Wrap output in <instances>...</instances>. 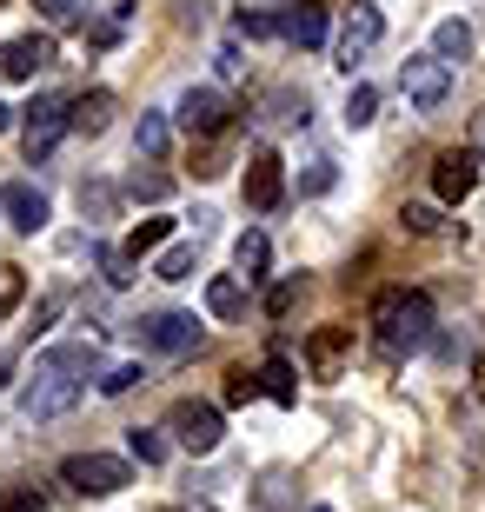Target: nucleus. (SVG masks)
<instances>
[{"mask_svg": "<svg viewBox=\"0 0 485 512\" xmlns=\"http://www.w3.org/2000/svg\"><path fill=\"white\" fill-rule=\"evenodd\" d=\"M87 366H94V346H54V353H40L27 386H20V413L27 419H60L80 399V373H87Z\"/></svg>", "mask_w": 485, "mask_h": 512, "instance_id": "1", "label": "nucleus"}, {"mask_svg": "<svg viewBox=\"0 0 485 512\" xmlns=\"http://www.w3.org/2000/svg\"><path fill=\"white\" fill-rule=\"evenodd\" d=\"M373 333L386 353H419L432 340V300L419 286H386L373 300Z\"/></svg>", "mask_w": 485, "mask_h": 512, "instance_id": "2", "label": "nucleus"}, {"mask_svg": "<svg viewBox=\"0 0 485 512\" xmlns=\"http://www.w3.org/2000/svg\"><path fill=\"white\" fill-rule=\"evenodd\" d=\"M167 433H173V446H187L193 459H206L226 439V419H220V406H206V399H180L167 413Z\"/></svg>", "mask_w": 485, "mask_h": 512, "instance_id": "3", "label": "nucleus"}, {"mask_svg": "<svg viewBox=\"0 0 485 512\" xmlns=\"http://www.w3.org/2000/svg\"><path fill=\"white\" fill-rule=\"evenodd\" d=\"M60 479H67L74 493H87V499H107V493H120V486L133 479V466L113 459V453H74L67 466H60Z\"/></svg>", "mask_w": 485, "mask_h": 512, "instance_id": "4", "label": "nucleus"}, {"mask_svg": "<svg viewBox=\"0 0 485 512\" xmlns=\"http://www.w3.org/2000/svg\"><path fill=\"white\" fill-rule=\"evenodd\" d=\"M379 40H386V14H379L373 0H353V7H346V20H339V67L353 74V67L373 54Z\"/></svg>", "mask_w": 485, "mask_h": 512, "instance_id": "5", "label": "nucleus"}, {"mask_svg": "<svg viewBox=\"0 0 485 512\" xmlns=\"http://www.w3.org/2000/svg\"><path fill=\"white\" fill-rule=\"evenodd\" d=\"M399 94L412 100V107H439V100L452 94V67L439 54H412V60H399Z\"/></svg>", "mask_w": 485, "mask_h": 512, "instance_id": "6", "label": "nucleus"}, {"mask_svg": "<svg viewBox=\"0 0 485 512\" xmlns=\"http://www.w3.org/2000/svg\"><path fill=\"white\" fill-rule=\"evenodd\" d=\"M67 133H74V120H67V100H34V107H27V127H20V147H27V160H47V153L60 147V140H67Z\"/></svg>", "mask_w": 485, "mask_h": 512, "instance_id": "7", "label": "nucleus"}, {"mask_svg": "<svg viewBox=\"0 0 485 512\" xmlns=\"http://www.w3.org/2000/svg\"><path fill=\"white\" fill-rule=\"evenodd\" d=\"M180 127H187L193 140H213V133L233 127V100H226L220 87H187V94H180Z\"/></svg>", "mask_w": 485, "mask_h": 512, "instance_id": "8", "label": "nucleus"}, {"mask_svg": "<svg viewBox=\"0 0 485 512\" xmlns=\"http://www.w3.org/2000/svg\"><path fill=\"white\" fill-rule=\"evenodd\" d=\"M140 340L153 346V353H167V360H187V353H200V320L193 313H153V320H140Z\"/></svg>", "mask_w": 485, "mask_h": 512, "instance_id": "9", "label": "nucleus"}, {"mask_svg": "<svg viewBox=\"0 0 485 512\" xmlns=\"http://www.w3.org/2000/svg\"><path fill=\"white\" fill-rule=\"evenodd\" d=\"M346 360H353V326H319L306 340V373L313 380H346Z\"/></svg>", "mask_w": 485, "mask_h": 512, "instance_id": "10", "label": "nucleus"}, {"mask_svg": "<svg viewBox=\"0 0 485 512\" xmlns=\"http://www.w3.org/2000/svg\"><path fill=\"white\" fill-rule=\"evenodd\" d=\"M280 200H286V167H280V153H273V147H260L253 160H246V207L273 213Z\"/></svg>", "mask_w": 485, "mask_h": 512, "instance_id": "11", "label": "nucleus"}, {"mask_svg": "<svg viewBox=\"0 0 485 512\" xmlns=\"http://www.w3.org/2000/svg\"><path fill=\"white\" fill-rule=\"evenodd\" d=\"M432 193H439V200H472V193H479V153L472 147L439 153V160H432Z\"/></svg>", "mask_w": 485, "mask_h": 512, "instance_id": "12", "label": "nucleus"}, {"mask_svg": "<svg viewBox=\"0 0 485 512\" xmlns=\"http://www.w3.org/2000/svg\"><path fill=\"white\" fill-rule=\"evenodd\" d=\"M40 67H54V34H20L0 47V80H34Z\"/></svg>", "mask_w": 485, "mask_h": 512, "instance_id": "13", "label": "nucleus"}, {"mask_svg": "<svg viewBox=\"0 0 485 512\" xmlns=\"http://www.w3.org/2000/svg\"><path fill=\"white\" fill-rule=\"evenodd\" d=\"M0 207H7V220H14L20 233H40V227H47V193L27 187V180H7V187H0Z\"/></svg>", "mask_w": 485, "mask_h": 512, "instance_id": "14", "label": "nucleus"}, {"mask_svg": "<svg viewBox=\"0 0 485 512\" xmlns=\"http://www.w3.org/2000/svg\"><path fill=\"white\" fill-rule=\"evenodd\" d=\"M67 120H74V133H107L113 94H107V87H87V94H74V100H67Z\"/></svg>", "mask_w": 485, "mask_h": 512, "instance_id": "15", "label": "nucleus"}, {"mask_svg": "<svg viewBox=\"0 0 485 512\" xmlns=\"http://www.w3.org/2000/svg\"><path fill=\"white\" fill-rule=\"evenodd\" d=\"M472 47H479V40H472V27H466V20H439V27H432V54L446 60V67H466V60H472Z\"/></svg>", "mask_w": 485, "mask_h": 512, "instance_id": "16", "label": "nucleus"}, {"mask_svg": "<svg viewBox=\"0 0 485 512\" xmlns=\"http://www.w3.org/2000/svg\"><path fill=\"white\" fill-rule=\"evenodd\" d=\"M206 313H213V320H240V313H246V286H240V273H220V280H206Z\"/></svg>", "mask_w": 485, "mask_h": 512, "instance_id": "17", "label": "nucleus"}, {"mask_svg": "<svg viewBox=\"0 0 485 512\" xmlns=\"http://www.w3.org/2000/svg\"><path fill=\"white\" fill-rule=\"evenodd\" d=\"M280 34L293 40V47H319V40H326V14H319V7H286Z\"/></svg>", "mask_w": 485, "mask_h": 512, "instance_id": "18", "label": "nucleus"}, {"mask_svg": "<svg viewBox=\"0 0 485 512\" xmlns=\"http://www.w3.org/2000/svg\"><path fill=\"white\" fill-rule=\"evenodd\" d=\"M266 260H273V247H266V233H240L233 240V266H240V280H260Z\"/></svg>", "mask_w": 485, "mask_h": 512, "instance_id": "19", "label": "nucleus"}, {"mask_svg": "<svg viewBox=\"0 0 485 512\" xmlns=\"http://www.w3.org/2000/svg\"><path fill=\"white\" fill-rule=\"evenodd\" d=\"M260 393H266V399H280V406H293V399H299V380H293V366H286L280 353L260 366Z\"/></svg>", "mask_w": 485, "mask_h": 512, "instance_id": "20", "label": "nucleus"}, {"mask_svg": "<svg viewBox=\"0 0 485 512\" xmlns=\"http://www.w3.org/2000/svg\"><path fill=\"white\" fill-rule=\"evenodd\" d=\"M167 233H173V220H140V227L127 233V253H133V260H147L153 247H167Z\"/></svg>", "mask_w": 485, "mask_h": 512, "instance_id": "21", "label": "nucleus"}, {"mask_svg": "<svg viewBox=\"0 0 485 512\" xmlns=\"http://www.w3.org/2000/svg\"><path fill=\"white\" fill-rule=\"evenodd\" d=\"M373 114H379V87H366V80H353V94H346V127H366Z\"/></svg>", "mask_w": 485, "mask_h": 512, "instance_id": "22", "label": "nucleus"}, {"mask_svg": "<svg viewBox=\"0 0 485 512\" xmlns=\"http://www.w3.org/2000/svg\"><path fill=\"white\" fill-rule=\"evenodd\" d=\"M133 147L147 153V160H160V153H167V120H160V114H140V133H133Z\"/></svg>", "mask_w": 485, "mask_h": 512, "instance_id": "23", "label": "nucleus"}, {"mask_svg": "<svg viewBox=\"0 0 485 512\" xmlns=\"http://www.w3.org/2000/svg\"><path fill=\"white\" fill-rule=\"evenodd\" d=\"M34 14L47 20V27H74V20L87 14V0H34Z\"/></svg>", "mask_w": 485, "mask_h": 512, "instance_id": "24", "label": "nucleus"}, {"mask_svg": "<svg viewBox=\"0 0 485 512\" xmlns=\"http://www.w3.org/2000/svg\"><path fill=\"white\" fill-rule=\"evenodd\" d=\"M127 446H133V459H140V466H160V459H167V439H160V433H147V426H133V433H127Z\"/></svg>", "mask_w": 485, "mask_h": 512, "instance_id": "25", "label": "nucleus"}, {"mask_svg": "<svg viewBox=\"0 0 485 512\" xmlns=\"http://www.w3.org/2000/svg\"><path fill=\"white\" fill-rule=\"evenodd\" d=\"M20 300H27V273H20V266H0V320H7Z\"/></svg>", "mask_w": 485, "mask_h": 512, "instance_id": "26", "label": "nucleus"}, {"mask_svg": "<svg viewBox=\"0 0 485 512\" xmlns=\"http://www.w3.org/2000/svg\"><path fill=\"white\" fill-rule=\"evenodd\" d=\"M100 266H107V286H133V266H140V260H133L127 247H107V253H100Z\"/></svg>", "mask_w": 485, "mask_h": 512, "instance_id": "27", "label": "nucleus"}, {"mask_svg": "<svg viewBox=\"0 0 485 512\" xmlns=\"http://www.w3.org/2000/svg\"><path fill=\"white\" fill-rule=\"evenodd\" d=\"M273 34H280V20H273V14H240V20H233V40H273Z\"/></svg>", "mask_w": 485, "mask_h": 512, "instance_id": "28", "label": "nucleus"}, {"mask_svg": "<svg viewBox=\"0 0 485 512\" xmlns=\"http://www.w3.org/2000/svg\"><path fill=\"white\" fill-rule=\"evenodd\" d=\"M187 273H193V240H180L160 253V280H187Z\"/></svg>", "mask_w": 485, "mask_h": 512, "instance_id": "29", "label": "nucleus"}, {"mask_svg": "<svg viewBox=\"0 0 485 512\" xmlns=\"http://www.w3.org/2000/svg\"><path fill=\"white\" fill-rule=\"evenodd\" d=\"M0 512H47V499L34 486H0Z\"/></svg>", "mask_w": 485, "mask_h": 512, "instance_id": "30", "label": "nucleus"}, {"mask_svg": "<svg viewBox=\"0 0 485 512\" xmlns=\"http://www.w3.org/2000/svg\"><path fill=\"white\" fill-rule=\"evenodd\" d=\"M127 193H133V200H167V193H173V180H167V173H133V180H127Z\"/></svg>", "mask_w": 485, "mask_h": 512, "instance_id": "31", "label": "nucleus"}, {"mask_svg": "<svg viewBox=\"0 0 485 512\" xmlns=\"http://www.w3.org/2000/svg\"><path fill=\"white\" fill-rule=\"evenodd\" d=\"M253 393H260V373H246V366H233V373H226V406H246Z\"/></svg>", "mask_w": 485, "mask_h": 512, "instance_id": "32", "label": "nucleus"}, {"mask_svg": "<svg viewBox=\"0 0 485 512\" xmlns=\"http://www.w3.org/2000/svg\"><path fill=\"white\" fill-rule=\"evenodd\" d=\"M140 386V366H107L100 373V393H133Z\"/></svg>", "mask_w": 485, "mask_h": 512, "instance_id": "33", "label": "nucleus"}, {"mask_svg": "<svg viewBox=\"0 0 485 512\" xmlns=\"http://www.w3.org/2000/svg\"><path fill=\"white\" fill-rule=\"evenodd\" d=\"M399 220H406V233H446V220H439L432 207H406Z\"/></svg>", "mask_w": 485, "mask_h": 512, "instance_id": "34", "label": "nucleus"}, {"mask_svg": "<svg viewBox=\"0 0 485 512\" xmlns=\"http://www.w3.org/2000/svg\"><path fill=\"white\" fill-rule=\"evenodd\" d=\"M286 486H293L286 473H266V486H260V506H266V512H286Z\"/></svg>", "mask_w": 485, "mask_h": 512, "instance_id": "35", "label": "nucleus"}, {"mask_svg": "<svg viewBox=\"0 0 485 512\" xmlns=\"http://www.w3.org/2000/svg\"><path fill=\"white\" fill-rule=\"evenodd\" d=\"M293 300H299V280H280L273 293H266V313L280 320V313H293Z\"/></svg>", "mask_w": 485, "mask_h": 512, "instance_id": "36", "label": "nucleus"}, {"mask_svg": "<svg viewBox=\"0 0 485 512\" xmlns=\"http://www.w3.org/2000/svg\"><path fill=\"white\" fill-rule=\"evenodd\" d=\"M80 207H87V213H107L113 193H107V187H80Z\"/></svg>", "mask_w": 485, "mask_h": 512, "instance_id": "37", "label": "nucleus"}, {"mask_svg": "<svg viewBox=\"0 0 485 512\" xmlns=\"http://www.w3.org/2000/svg\"><path fill=\"white\" fill-rule=\"evenodd\" d=\"M240 67H246V60H240V47H233V40H226V47H220V74L233 80V74H240Z\"/></svg>", "mask_w": 485, "mask_h": 512, "instance_id": "38", "label": "nucleus"}, {"mask_svg": "<svg viewBox=\"0 0 485 512\" xmlns=\"http://www.w3.org/2000/svg\"><path fill=\"white\" fill-rule=\"evenodd\" d=\"M326 187H333V167H326V160H319V167L306 173V193H326Z\"/></svg>", "mask_w": 485, "mask_h": 512, "instance_id": "39", "label": "nucleus"}, {"mask_svg": "<svg viewBox=\"0 0 485 512\" xmlns=\"http://www.w3.org/2000/svg\"><path fill=\"white\" fill-rule=\"evenodd\" d=\"M472 153L485 160V114H472Z\"/></svg>", "mask_w": 485, "mask_h": 512, "instance_id": "40", "label": "nucleus"}, {"mask_svg": "<svg viewBox=\"0 0 485 512\" xmlns=\"http://www.w3.org/2000/svg\"><path fill=\"white\" fill-rule=\"evenodd\" d=\"M472 386H479V406H485V360L472 366Z\"/></svg>", "mask_w": 485, "mask_h": 512, "instance_id": "41", "label": "nucleus"}, {"mask_svg": "<svg viewBox=\"0 0 485 512\" xmlns=\"http://www.w3.org/2000/svg\"><path fill=\"white\" fill-rule=\"evenodd\" d=\"M7 127H14V114H7V107H0V133H7Z\"/></svg>", "mask_w": 485, "mask_h": 512, "instance_id": "42", "label": "nucleus"}, {"mask_svg": "<svg viewBox=\"0 0 485 512\" xmlns=\"http://www.w3.org/2000/svg\"><path fill=\"white\" fill-rule=\"evenodd\" d=\"M0 386H7V353H0Z\"/></svg>", "mask_w": 485, "mask_h": 512, "instance_id": "43", "label": "nucleus"}, {"mask_svg": "<svg viewBox=\"0 0 485 512\" xmlns=\"http://www.w3.org/2000/svg\"><path fill=\"white\" fill-rule=\"evenodd\" d=\"M193 512H213V506H193Z\"/></svg>", "mask_w": 485, "mask_h": 512, "instance_id": "44", "label": "nucleus"}, {"mask_svg": "<svg viewBox=\"0 0 485 512\" xmlns=\"http://www.w3.org/2000/svg\"><path fill=\"white\" fill-rule=\"evenodd\" d=\"M313 512H333V506H313Z\"/></svg>", "mask_w": 485, "mask_h": 512, "instance_id": "45", "label": "nucleus"}]
</instances>
